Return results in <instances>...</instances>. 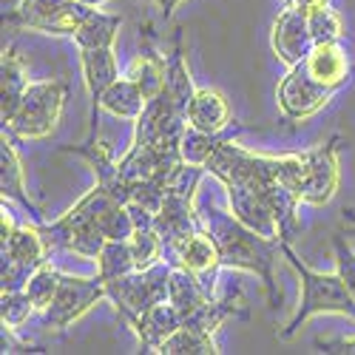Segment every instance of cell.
I'll return each instance as SVG.
<instances>
[{
	"label": "cell",
	"mask_w": 355,
	"mask_h": 355,
	"mask_svg": "<svg viewBox=\"0 0 355 355\" xmlns=\"http://www.w3.org/2000/svg\"><path fill=\"white\" fill-rule=\"evenodd\" d=\"M168 302L182 313V318H191L193 313H199L205 304L211 302V295L202 290V284L196 282V276L180 264H173L171 270V290H168Z\"/></svg>",
	"instance_id": "7402d4cb"
},
{
	"label": "cell",
	"mask_w": 355,
	"mask_h": 355,
	"mask_svg": "<svg viewBox=\"0 0 355 355\" xmlns=\"http://www.w3.org/2000/svg\"><path fill=\"white\" fill-rule=\"evenodd\" d=\"M302 168L304 154L259 157L233 139L211 154L205 171L225 182L233 216L261 236L293 242L295 211L302 205Z\"/></svg>",
	"instance_id": "6da1fadb"
},
{
	"label": "cell",
	"mask_w": 355,
	"mask_h": 355,
	"mask_svg": "<svg viewBox=\"0 0 355 355\" xmlns=\"http://www.w3.org/2000/svg\"><path fill=\"white\" fill-rule=\"evenodd\" d=\"M97 268H100V279L103 282H114L120 276H128L137 270V256H134V248L131 242H116V239H108L97 256Z\"/></svg>",
	"instance_id": "4316f807"
},
{
	"label": "cell",
	"mask_w": 355,
	"mask_h": 355,
	"mask_svg": "<svg viewBox=\"0 0 355 355\" xmlns=\"http://www.w3.org/2000/svg\"><path fill=\"white\" fill-rule=\"evenodd\" d=\"M352 77H355V69H352Z\"/></svg>",
	"instance_id": "74e56055"
},
{
	"label": "cell",
	"mask_w": 355,
	"mask_h": 355,
	"mask_svg": "<svg viewBox=\"0 0 355 355\" xmlns=\"http://www.w3.org/2000/svg\"><path fill=\"white\" fill-rule=\"evenodd\" d=\"M3 256H12L28 268H43L46 264V256H49V248H46V239L40 236L37 225H26V227H15L9 233V239H3Z\"/></svg>",
	"instance_id": "603a6c76"
},
{
	"label": "cell",
	"mask_w": 355,
	"mask_h": 355,
	"mask_svg": "<svg viewBox=\"0 0 355 355\" xmlns=\"http://www.w3.org/2000/svg\"><path fill=\"white\" fill-rule=\"evenodd\" d=\"M137 225H134V216L128 211V205H114L111 211L103 214L100 219V233L105 239H116V242H131Z\"/></svg>",
	"instance_id": "4dcf8cb0"
},
{
	"label": "cell",
	"mask_w": 355,
	"mask_h": 355,
	"mask_svg": "<svg viewBox=\"0 0 355 355\" xmlns=\"http://www.w3.org/2000/svg\"><path fill=\"white\" fill-rule=\"evenodd\" d=\"M151 3H157L159 9H162V17L165 20H171V15H173V9L182 3V0H151Z\"/></svg>",
	"instance_id": "e575fe53"
},
{
	"label": "cell",
	"mask_w": 355,
	"mask_h": 355,
	"mask_svg": "<svg viewBox=\"0 0 355 355\" xmlns=\"http://www.w3.org/2000/svg\"><path fill=\"white\" fill-rule=\"evenodd\" d=\"M139 40H142V49H139V54L131 60L125 77H131L139 85V92L145 94V100H151V97H157L162 88H165V66H168V60H165V57L157 51V46H154L151 20H145V26L139 28Z\"/></svg>",
	"instance_id": "5bb4252c"
},
{
	"label": "cell",
	"mask_w": 355,
	"mask_h": 355,
	"mask_svg": "<svg viewBox=\"0 0 355 355\" xmlns=\"http://www.w3.org/2000/svg\"><path fill=\"white\" fill-rule=\"evenodd\" d=\"M35 310H37V307H35L32 299L26 295V290H17V293H0V318H3V327H9V330H20Z\"/></svg>",
	"instance_id": "f1b7e54d"
},
{
	"label": "cell",
	"mask_w": 355,
	"mask_h": 355,
	"mask_svg": "<svg viewBox=\"0 0 355 355\" xmlns=\"http://www.w3.org/2000/svg\"><path fill=\"white\" fill-rule=\"evenodd\" d=\"M120 26H123V17L94 9L83 20V26L77 28L74 40H77L80 49H111L114 40H116V32H120Z\"/></svg>",
	"instance_id": "d4e9b609"
},
{
	"label": "cell",
	"mask_w": 355,
	"mask_h": 355,
	"mask_svg": "<svg viewBox=\"0 0 355 355\" xmlns=\"http://www.w3.org/2000/svg\"><path fill=\"white\" fill-rule=\"evenodd\" d=\"M182 324H185L182 313L165 299V302H157V304L148 307V310L131 324V330L137 333L142 352H159L162 341H165L168 336H173L176 330L182 327Z\"/></svg>",
	"instance_id": "9a60e30c"
},
{
	"label": "cell",
	"mask_w": 355,
	"mask_h": 355,
	"mask_svg": "<svg viewBox=\"0 0 355 355\" xmlns=\"http://www.w3.org/2000/svg\"><path fill=\"white\" fill-rule=\"evenodd\" d=\"M336 94V88H327L321 85L318 80H313L304 69V63L293 66L282 83H279V105H282V114L287 123H299V120H307L315 111H321L327 105Z\"/></svg>",
	"instance_id": "9c48e42d"
},
{
	"label": "cell",
	"mask_w": 355,
	"mask_h": 355,
	"mask_svg": "<svg viewBox=\"0 0 355 355\" xmlns=\"http://www.w3.org/2000/svg\"><path fill=\"white\" fill-rule=\"evenodd\" d=\"M338 151L341 137H330L324 145L304 151V168H302V202L304 205H327L338 191Z\"/></svg>",
	"instance_id": "ba28073f"
},
{
	"label": "cell",
	"mask_w": 355,
	"mask_h": 355,
	"mask_svg": "<svg viewBox=\"0 0 355 355\" xmlns=\"http://www.w3.org/2000/svg\"><path fill=\"white\" fill-rule=\"evenodd\" d=\"M145 103H148V100H145V94L139 92V85H137L131 77L123 74L114 85L105 88V94H103V100H100V108L108 111V114H114V116H120V120L137 123V116L142 114Z\"/></svg>",
	"instance_id": "44dd1931"
},
{
	"label": "cell",
	"mask_w": 355,
	"mask_h": 355,
	"mask_svg": "<svg viewBox=\"0 0 355 355\" xmlns=\"http://www.w3.org/2000/svg\"><path fill=\"white\" fill-rule=\"evenodd\" d=\"M202 230H208L214 236V242L219 245V256H222V268H236V270H250L264 282L268 290V304L276 313L282 304V295L273 279V264L279 261V256H284V242L282 239H270V236H261L253 227H248L242 219H236L233 214L208 208L199 214Z\"/></svg>",
	"instance_id": "7a4b0ae2"
},
{
	"label": "cell",
	"mask_w": 355,
	"mask_h": 355,
	"mask_svg": "<svg viewBox=\"0 0 355 355\" xmlns=\"http://www.w3.org/2000/svg\"><path fill=\"white\" fill-rule=\"evenodd\" d=\"M330 0H284V6H293V9H315V6H327Z\"/></svg>",
	"instance_id": "836d02e7"
},
{
	"label": "cell",
	"mask_w": 355,
	"mask_h": 355,
	"mask_svg": "<svg viewBox=\"0 0 355 355\" xmlns=\"http://www.w3.org/2000/svg\"><path fill=\"white\" fill-rule=\"evenodd\" d=\"M333 259H336V273L341 276V282L347 284V290L355 295V253L344 242L341 233L333 236Z\"/></svg>",
	"instance_id": "d6a6232c"
},
{
	"label": "cell",
	"mask_w": 355,
	"mask_h": 355,
	"mask_svg": "<svg viewBox=\"0 0 355 355\" xmlns=\"http://www.w3.org/2000/svg\"><path fill=\"white\" fill-rule=\"evenodd\" d=\"M239 131H242L239 123H233L230 128H225V131H219V134H205V131L188 125V131H185V137H182V145H180L182 162H191V165H202V168H205L216 148H219L222 142L233 139Z\"/></svg>",
	"instance_id": "cb8c5ba5"
},
{
	"label": "cell",
	"mask_w": 355,
	"mask_h": 355,
	"mask_svg": "<svg viewBox=\"0 0 355 355\" xmlns=\"http://www.w3.org/2000/svg\"><path fill=\"white\" fill-rule=\"evenodd\" d=\"M94 12L80 0H20V3L3 15V26L28 28L43 35H77L83 20Z\"/></svg>",
	"instance_id": "8992f818"
},
{
	"label": "cell",
	"mask_w": 355,
	"mask_h": 355,
	"mask_svg": "<svg viewBox=\"0 0 355 355\" xmlns=\"http://www.w3.org/2000/svg\"><path fill=\"white\" fill-rule=\"evenodd\" d=\"M165 92L171 94V100L188 114V105L193 100V80L185 63V46H182V28L173 32V46L168 54V66H165Z\"/></svg>",
	"instance_id": "ffe728a7"
},
{
	"label": "cell",
	"mask_w": 355,
	"mask_h": 355,
	"mask_svg": "<svg viewBox=\"0 0 355 355\" xmlns=\"http://www.w3.org/2000/svg\"><path fill=\"white\" fill-rule=\"evenodd\" d=\"M60 276H63V273L54 270L49 261L32 273V279H28V284H26V295L32 299V304H35L37 310H46V307L51 304L57 287H60Z\"/></svg>",
	"instance_id": "83f0119b"
},
{
	"label": "cell",
	"mask_w": 355,
	"mask_h": 355,
	"mask_svg": "<svg viewBox=\"0 0 355 355\" xmlns=\"http://www.w3.org/2000/svg\"><path fill=\"white\" fill-rule=\"evenodd\" d=\"M80 69L85 88L92 94V125H88V137H97V116H100V100L105 94V88L120 80V66L111 49H80Z\"/></svg>",
	"instance_id": "7c38bea8"
},
{
	"label": "cell",
	"mask_w": 355,
	"mask_h": 355,
	"mask_svg": "<svg viewBox=\"0 0 355 355\" xmlns=\"http://www.w3.org/2000/svg\"><path fill=\"white\" fill-rule=\"evenodd\" d=\"M162 355H216L219 347L214 341V333L193 327V324H182L173 336H168L159 347Z\"/></svg>",
	"instance_id": "484cf974"
},
{
	"label": "cell",
	"mask_w": 355,
	"mask_h": 355,
	"mask_svg": "<svg viewBox=\"0 0 355 355\" xmlns=\"http://www.w3.org/2000/svg\"><path fill=\"white\" fill-rule=\"evenodd\" d=\"M60 151L83 157L88 165L94 168V173H97V185H103L105 191H111L123 205L131 202V188L123 182L120 165L114 162V151H111V145H108L105 139L97 142V137H88V139L80 142V145H60Z\"/></svg>",
	"instance_id": "4fadbf2b"
},
{
	"label": "cell",
	"mask_w": 355,
	"mask_h": 355,
	"mask_svg": "<svg viewBox=\"0 0 355 355\" xmlns=\"http://www.w3.org/2000/svg\"><path fill=\"white\" fill-rule=\"evenodd\" d=\"M315 40L310 32V20H307V9H293L284 6L273 23V51L276 57L287 66H299L307 60V54L313 51Z\"/></svg>",
	"instance_id": "30bf717a"
},
{
	"label": "cell",
	"mask_w": 355,
	"mask_h": 355,
	"mask_svg": "<svg viewBox=\"0 0 355 355\" xmlns=\"http://www.w3.org/2000/svg\"><path fill=\"white\" fill-rule=\"evenodd\" d=\"M100 299H105V282L100 276L83 279V276H60L51 304L43 310V324L54 330H66L77 318H83Z\"/></svg>",
	"instance_id": "52a82bcc"
},
{
	"label": "cell",
	"mask_w": 355,
	"mask_h": 355,
	"mask_svg": "<svg viewBox=\"0 0 355 355\" xmlns=\"http://www.w3.org/2000/svg\"><path fill=\"white\" fill-rule=\"evenodd\" d=\"M26 88H28L26 69L20 60L17 43H12L3 49V57H0V116H3V125L12 123V116L17 114Z\"/></svg>",
	"instance_id": "ac0fdd59"
},
{
	"label": "cell",
	"mask_w": 355,
	"mask_h": 355,
	"mask_svg": "<svg viewBox=\"0 0 355 355\" xmlns=\"http://www.w3.org/2000/svg\"><path fill=\"white\" fill-rule=\"evenodd\" d=\"M344 219H347V222L355 227V211H352V208H347V211H344Z\"/></svg>",
	"instance_id": "8d00e7d4"
},
{
	"label": "cell",
	"mask_w": 355,
	"mask_h": 355,
	"mask_svg": "<svg viewBox=\"0 0 355 355\" xmlns=\"http://www.w3.org/2000/svg\"><path fill=\"white\" fill-rule=\"evenodd\" d=\"M171 264H180V268L191 270L196 276V282L202 284V290L214 299V287H216V273L222 268V256H219V245L214 242V236L208 230H196L188 239L173 250Z\"/></svg>",
	"instance_id": "8fae6325"
},
{
	"label": "cell",
	"mask_w": 355,
	"mask_h": 355,
	"mask_svg": "<svg viewBox=\"0 0 355 355\" xmlns=\"http://www.w3.org/2000/svg\"><path fill=\"white\" fill-rule=\"evenodd\" d=\"M188 123L205 134H219L233 125L227 100L216 92V88H196L193 100L188 105Z\"/></svg>",
	"instance_id": "d6986e66"
},
{
	"label": "cell",
	"mask_w": 355,
	"mask_h": 355,
	"mask_svg": "<svg viewBox=\"0 0 355 355\" xmlns=\"http://www.w3.org/2000/svg\"><path fill=\"white\" fill-rule=\"evenodd\" d=\"M80 3H85V6H103V3H108V0H80Z\"/></svg>",
	"instance_id": "d590c367"
},
{
	"label": "cell",
	"mask_w": 355,
	"mask_h": 355,
	"mask_svg": "<svg viewBox=\"0 0 355 355\" xmlns=\"http://www.w3.org/2000/svg\"><path fill=\"white\" fill-rule=\"evenodd\" d=\"M32 273H35V268H28V264H23L12 256H3V264H0V293L26 290Z\"/></svg>",
	"instance_id": "1f68e13d"
},
{
	"label": "cell",
	"mask_w": 355,
	"mask_h": 355,
	"mask_svg": "<svg viewBox=\"0 0 355 355\" xmlns=\"http://www.w3.org/2000/svg\"><path fill=\"white\" fill-rule=\"evenodd\" d=\"M307 20H310V32H313V40L315 43H333V40H341V17L336 15V9L327 3V6H315L307 12Z\"/></svg>",
	"instance_id": "f546056e"
},
{
	"label": "cell",
	"mask_w": 355,
	"mask_h": 355,
	"mask_svg": "<svg viewBox=\"0 0 355 355\" xmlns=\"http://www.w3.org/2000/svg\"><path fill=\"white\" fill-rule=\"evenodd\" d=\"M66 100H69V83H63V80L28 83L17 114L3 128L20 139H43L60 123Z\"/></svg>",
	"instance_id": "5b68a950"
},
{
	"label": "cell",
	"mask_w": 355,
	"mask_h": 355,
	"mask_svg": "<svg viewBox=\"0 0 355 355\" xmlns=\"http://www.w3.org/2000/svg\"><path fill=\"white\" fill-rule=\"evenodd\" d=\"M171 270H173V264L159 259V261H154L151 268H145V270H134L128 276L105 282V299H111V304L116 307L120 318L131 327V324L151 304L168 299Z\"/></svg>",
	"instance_id": "277c9868"
},
{
	"label": "cell",
	"mask_w": 355,
	"mask_h": 355,
	"mask_svg": "<svg viewBox=\"0 0 355 355\" xmlns=\"http://www.w3.org/2000/svg\"><path fill=\"white\" fill-rule=\"evenodd\" d=\"M0 193H3V199L20 202L35 222H46V219H43V211H40L37 205L28 199V193H26V185H23V165H20L17 148H15V134L6 131V128H3V145H0Z\"/></svg>",
	"instance_id": "e0dca14e"
},
{
	"label": "cell",
	"mask_w": 355,
	"mask_h": 355,
	"mask_svg": "<svg viewBox=\"0 0 355 355\" xmlns=\"http://www.w3.org/2000/svg\"><path fill=\"white\" fill-rule=\"evenodd\" d=\"M304 69L313 80H318L321 85L327 88H338L347 85V80H352V66H349V57L344 51V46L338 40L333 43H315L313 51L307 54Z\"/></svg>",
	"instance_id": "2e32d148"
},
{
	"label": "cell",
	"mask_w": 355,
	"mask_h": 355,
	"mask_svg": "<svg viewBox=\"0 0 355 355\" xmlns=\"http://www.w3.org/2000/svg\"><path fill=\"white\" fill-rule=\"evenodd\" d=\"M284 261L290 268L299 273L302 279V302H299V310L295 315L287 321V327L279 333L282 341H290L295 333L302 330V324L318 313H338V315H347L355 321V295L347 290V284L341 282L338 273H315L310 270L307 264L293 253L290 242H284Z\"/></svg>",
	"instance_id": "3957f363"
}]
</instances>
